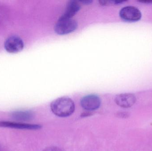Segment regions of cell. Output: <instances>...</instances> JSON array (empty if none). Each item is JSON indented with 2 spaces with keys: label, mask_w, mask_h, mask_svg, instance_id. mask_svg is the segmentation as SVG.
Returning <instances> with one entry per match:
<instances>
[{
  "label": "cell",
  "mask_w": 152,
  "mask_h": 151,
  "mask_svg": "<svg viewBox=\"0 0 152 151\" xmlns=\"http://www.w3.org/2000/svg\"><path fill=\"white\" fill-rule=\"evenodd\" d=\"M50 108L56 116L66 118L74 113L75 106L72 99L67 97H62L54 100L51 104Z\"/></svg>",
  "instance_id": "obj_1"
},
{
  "label": "cell",
  "mask_w": 152,
  "mask_h": 151,
  "mask_svg": "<svg viewBox=\"0 0 152 151\" xmlns=\"http://www.w3.org/2000/svg\"><path fill=\"white\" fill-rule=\"evenodd\" d=\"M77 26V22L74 19L60 18L54 27V31L58 35H64L74 32Z\"/></svg>",
  "instance_id": "obj_2"
},
{
  "label": "cell",
  "mask_w": 152,
  "mask_h": 151,
  "mask_svg": "<svg viewBox=\"0 0 152 151\" xmlns=\"http://www.w3.org/2000/svg\"><path fill=\"white\" fill-rule=\"evenodd\" d=\"M119 15L121 19L127 22H136L141 19L142 13L136 7L128 6L121 9Z\"/></svg>",
  "instance_id": "obj_3"
},
{
  "label": "cell",
  "mask_w": 152,
  "mask_h": 151,
  "mask_svg": "<svg viewBox=\"0 0 152 151\" xmlns=\"http://www.w3.org/2000/svg\"><path fill=\"white\" fill-rule=\"evenodd\" d=\"M81 107L88 112L97 110L100 107L101 101L98 96L89 95L85 96L81 98L80 102Z\"/></svg>",
  "instance_id": "obj_4"
},
{
  "label": "cell",
  "mask_w": 152,
  "mask_h": 151,
  "mask_svg": "<svg viewBox=\"0 0 152 151\" xmlns=\"http://www.w3.org/2000/svg\"><path fill=\"white\" fill-rule=\"evenodd\" d=\"M4 48L6 51L11 53H18L24 48L23 41L19 37L13 36L9 37L5 41Z\"/></svg>",
  "instance_id": "obj_5"
},
{
  "label": "cell",
  "mask_w": 152,
  "mask_h": 151,
  "mask_svg": "<svg viewBox=\"0 0 152 151\" xmlns=\"http://www.w3.org/2000/svg\"><path fill=\"white\" fill-rule=\"evenodd\" d=\"M115 102L118 106L122 108H129L136 102L135 96L130 93L120 94L116 96Z\"/></svg>",
  "instance_id": "obj_6"
},
{
  "label": "cell",
  "mask_w": 152,
  "mask_h": 151,
  "mask_svg": "<svg viewBox=\"0 0 152 151\" xmlns=\"http://www.w3.org/2000/svg\"><path fill=\"white\" fill-rule=\"evenodd\" d=\"M42 126L37 124L16 123L10 121H0V127L10 128L17 129L37 130L42 128Z\"/></svg>",
  "instance_id": "obj_7"
},
{
  "label": "cell",
  "mask_w": 152,
  "mask_h": 151,
  "mask_svg": "<svg viewBox=\"0 0 152 151\" xmlns=\"http://www.w3.org/2000/svg\"><path fill=\"white\" fill-rule=\"evenodd\" d=\"M80 6L77 1L72 0L69 1L67 5L66 10L61 18H73L80 9Z\"/></svg>",
  "instance_id": "obj_8"
},
{
  "label": "cell",
  "mask_w": 152,
  "mask_h": 151,
  "mask_svg": "<svg viewBox=\"0 0 152 151\" xmlns=\"http://www.w3.org/2000/svg\"><path fill=\"white\" fill-rule=\"evenodd\" d=\"M34 114L31 111H17L12 113L13 119L19 121H29L34 118Z\"/></svg>",
  "instance_id": "obj_9"
},
{
  "label": "cell",
  "mask_w": 152,
  "mask_h": 151,
  "mask_svg": "<svg viewBox=\"0 0 152 151\" xmlns=\"http://www.w3.org/2000/svg\"><path fill=\"white\" fill-rule=\"evenodd\" d=\"M43 151H62L61 149L56 146H50L45 148Z\"/></svg>",
  "instance_id": "obj_10"
},
{
  "label": "cell",
  "mask_w": 152,
  "mask_h": 151,
  "mask_svg": "<svg viewBox=\"0 0 152 151\" xmlns=\"http://www.w3.org/2000/svg\"><path fill=\"white\" fill-rule=\"evenodd\" d=\"M118 116L119 118H126L129 116V114L126 112L119 113L118 114Z\"/></svg>",
  "instance_id": "obj_11"
},
{
  "label": "cell",
  "mask_w": 152,
  "mask_h": 151,
  "mask_svg": "<svg viewBox=\"0 0 152 151\" xmlns=\"http://www.w3.org/2000/svg\"><path fill=\"white\" fill-rule=\"evenodd\" d=\"M100 4L102 5H107L109 3H110V1H104V0H101L99 1Z\"/></svg>",
  "instance_id": "obj_12"
},
{
  "label": "cell",
  "mask_w": 152,
  "mask_h": 151,
  "mask_svg": "<svg viewBox=\"0 0 152 151\" xmlns=\"http://www.w3.org/2000/svg\"><path fill=\"white\" fill-rule=\"evenodd\" d=\"M80 2L84 4H91L92 2V1L91 0H85V1H80Z\"/></svg>",
  "instance_id": "obj_13"
},
{
  "label": "cell",
  "mask_w": 152,
  "mask_h": 151,
  "mask_svg": "<svg viewBox=\"0 0 152 151\" xmlns=\"http://www.w3.org/2000/svg\"><path fill=\"white\" fill-rule=\"evenodd\" d=\"M139 1L141 2L144 3H152V1L151 0V1H149V0H144V1Z\"/></svg>",
  "instance_id": "obj_14"
},
{
  "label": "cell",
  "mask_w": 152,
  "mask_h": 151,
  "mask_svg": "<svg viewBox=\"0 0 152 151\" xmlns=\"http://www.w3.org/2000/svg\"><path fill=\"white\" fill-rule=\"evenodd\" d=\"M0 151H1V146H0Z\"/></svg>",
  "instance_id": "obj_15"
}]
</instances>
